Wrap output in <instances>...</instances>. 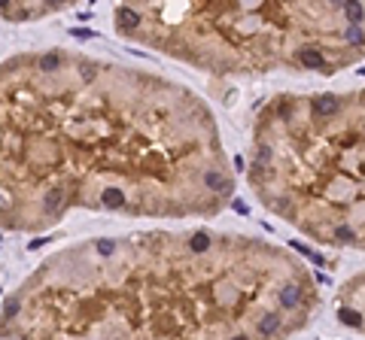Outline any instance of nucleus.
<instances>
[{"label":"nucleus","instance_id":"obj_1","mask_svg":"<svg viewBox=\"0 0 365 340\" xmlns=\"http://www.w3.org/2000/svg\"><path fill=\"white\" fill-rule=\"evenodd\" d=\"M219 124L189 85L76 49L0 61V231L73 213L213 219L234 201Z\"/></svg>","mask_w":365,"mask_h":340},{"label":"nucleus","instance_id":"obj_3","mask_svg":"<svg viewBox=\"0 0 365 340\" xmlns=\"http://www.w3.org/2000/svg\"><path fill=\"white\" fill-rule=\"evenodd\" d=\"M247 185L310 243L365 252V85L271 97L253 122Z\"/></svg>","mask_w":365,"mask_h":340},{"label":"nucleus","instance_id":"obj_2","mask_svg":"<svg viewBox=\"0 0 365 340\" xmlns=\"http://www.w3.org/2000/svg\"><path fill=\"white\" fill-rule=\"evenodd\" d=\"M323 292L301 255L234 231H137L52 252L0 304V337H292Z\"/></svg>","mask_w":365,"mask_h":340},{"label":"nucleus","instance_id":"obj_4","mask_svg":"<svg viewBox=\"0 0 365 340\" xmlns=\"http://www.w3.org/2000/svg\"><path fill=\"white\" fill-rule=\"evenodd\" d=\"M335 310H338L341 325L365 334V271L341 282V289L335 295Z\"/></svg>","mask_w":365,"mask_h":340}]
</instances>
